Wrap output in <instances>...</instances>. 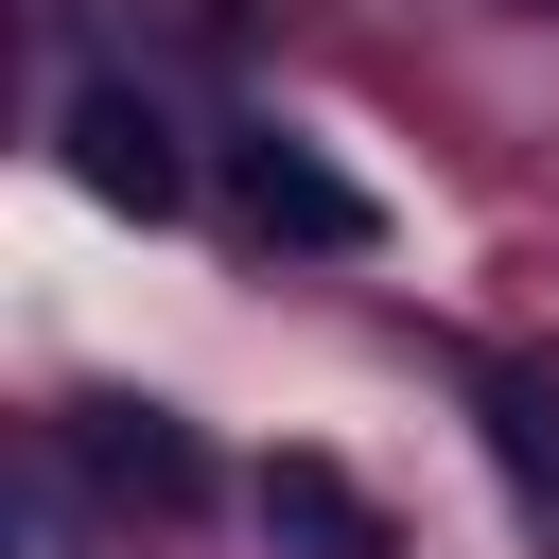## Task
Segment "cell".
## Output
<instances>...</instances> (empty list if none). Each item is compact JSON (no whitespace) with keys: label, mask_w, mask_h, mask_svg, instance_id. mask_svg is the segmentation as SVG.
Masks as SVG:
<instances>
[{"label":"cell","mask_w":559,"mask_h":559,"mask_svg":"<svg viewBox=\"0 0 559 559\" xmlns=\"http://www.w3.org/2000/svg\"><path fill=\"white\" fill-rule=\"evenodd\" d=\"M262 524H280L297 559H384V507H367L332 454H280V472H262Z\"/></svg>","instance_id":"3957f363"},{"label":"cell","mask_w":559,"mask_h":559,"mask_svg":"<svg viewBox=\"0 0 559 559\" xmlns=\"http://www.w3.org/2000/svg\"><path fill=\"white\" fill-rule=\"evenodd\" d=\"M70 454H87L122 507H192V437H175L157 402H87V419H70Z\"/></svg>","instance_id":"7a4b0ae2"},{"label":"cell","mask_w":559,"mask_h":559,"mask_svg":"<svg viewBox=\"0 0 559 559\" xmlns=\"http://www.w3.org/2000/svg\"><path fill=\"white\" fill-rule=\"evenodd\" d=\"M245 210H262L280 245H367V192H349V175H314L297 140H245Z\"/></svg>","instance_id":"277c9868"},{"label":"cell","mask_w":559,"mask_h":559,"mask_svg":"<svg viewBox=\"0 0 559 559\" xmlns=\"http://www.w3.org/2000/svg\"><path fill=\"white\" fill-rule=\"evenodd\" d=\"M70 175L105 192V210H175L192 175H175V122L140 105V87H70Z\"/></svg>","instance_id":"6da1fadb"}]
</instances>
